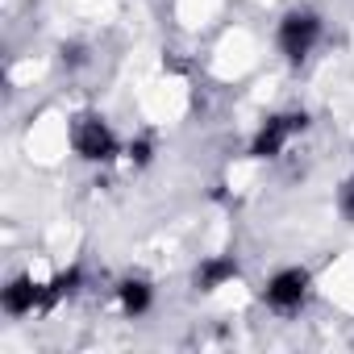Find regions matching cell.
Here are the masks:
<instances>
[{
	"mask_svg": "<svg viewBox=\"0 0 354 354\" xmlns=\"http://www.w3.org/2000/svg\"><path fill=\"white\" fill-rule=\"evenodd\" d=\"M317 34H321V21H317L313 13H292V17H283V26H279V50L300 63V59L313 50Z\"/></svg>",
	"mask_w": 354,
	"mask_h": 354,
	"instance_id": "1",
	"label": "cell"
},
{
	"mask_svg": "<svg viewBox=\"0 0 354 354\" xmlns=\"http://www.w3.org/2000/svg\"><path fill=\"white\" fill-rule=\"evenodd\" d=\"M308 125V117L304 113H288V117H271L263 129H259V138H254V146H250V154L254 158H275L279 150H283V142L296 133V129H304Z\"/></svg>",
	"mask_w": 354,
	"mask_h": 354,
	"instance_id": "2",
	"label": "cell"
},
{
	"mask_svg": "<svg viewBox=\"0 0 354 354\" xmlns=\"http://www.w3.org/2000/svg\"><path fill=\"white\" fill-rule=\"evenodd\" d=\"M75 150H80L84 158H92V162H104V158H113L117 142H113V133H109L104 121L80 117V121H75Z\"/></svg>",
	"mask_w": 354,
	"mask_h": 354,
	"instance_id": "3",
	"label": "cell"
},
{
	"mask_svg": "<svg viewBox=\"0 0 354 354\" xmlns=\"http://www.w3.org/2000/svg\"><path fill=\"white\" fill-rule=\"evenodd\" d=\"M304 292H308V275H304L300 267H288V271H279V275L267 283V304H275V308H296V304L304 300Z\"/></svg>",
	"mask_w": 354,
	"mask_h": 354,
	"instance_id": "4",
	"label": "cell"
},
{
	"mask_svg": "<svg viewBox=\"0 0 354 354\" xmlns=\"http://www.w3.org/2000/svg\"><path fill=\"white\" fill-rule=\"evenodd\" d=\"M34 304H42V288H38V283H30V279H13V283L5 288V308H9L13 317L30 313Z\"/></svg>",
	"mask_w": 354,
	"mask_h": 354,
	"instance_id": "5",
	"label": "cell"
},
{
	"mask_svg": "<svg viewBox=\"0 0 354 354\" xmlns=\"http://www.w3.org/2000/svg\"><path fill=\"white\" fill-rule=\"evenodd\" d=\"M238 275V263L234 259H209L201 271H196V283L205 288V292H213L217 283H225V279H234Z\"/></svg>",
	"mask_w": 354,
	"mask_h": 354,
	"instance_id": "6",
	"label": "cell"
},
{
	"mask_svg": "<svg viewBox=\"0 0 354 354\" xmlns=\"http://www.w3.org/2000/svg\"><path fill=\"white\" fill-rule=\"evenodd\" d=\"M121 308H125L129 317L146 313V308H150V288H146L142 279H129V283H121Z\"/></svg>",
	"mask_w": 354,
	"mask_h": 354,
	"instance_id": "7",
	"label": "cell"
},
{
	"mask_svg": "<svg viewBox=\"0 0 354 354\" xmlns=\"http://www.w3.org/2000/svg\"><path fill=\"white\" fill-rule=\"evenodd\" d=\"M342 213H346V217L354 221V180H350V184L342 188Z\"/></svg>",
	"mask_w": 354,
	"mask_h": 354,
	"instance_id": "8",
	"label": "cell"
},
{
	"mask_svg": "<svg viewBox=\"0 0 354 354\" xmlns=\"http://www.w3.org/2000/svg\"><path fill=\"white\" fill-rule=\"evenodd\" d=\"M129 154H133V158H138V162H146V158H150V142H138V146H133V150H129Z\"/></svg>",
	"mask_w": 354,
	"mask_h": 354,
	"instance_id": "9",
	"label": "cell"
}]
</instances>
